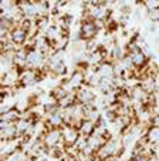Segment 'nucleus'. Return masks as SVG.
Returning a JSON list of instances; mask_svg holds the SVG:
<instances>
[{
  "mask_svg": "<svg viewBox=\"0 0 159 161\" xmlns=\"http://www.w3.org/2000/svg\"><path fill=\"white\" fill-rule=\"evenodd\" d=\"M98 32H99V29H98L95 20L84 16V20H82V23L80 26V32H78L80 39L84 40V42H90V40H92L97 36Z\"/></svg>",
  "mask_w": 159,
  "mask_h": 161,
  "instance_id": "obj_1",
  "label": "nucleus"
},
{
  "mask_svg": "<svg viewBox=\"0 0 159 161\" xmlns=\"http://www.w3.org/2000/svg\"><path fill=\"white\" fill-rule=\"evenodd\" d=\"M41 140H43L44 145L48 150H51L54 147H58L63 143V131H61V128H47V130H44Z\"/></svg>",
  "mask_w": 159,
  "mask_h": 161,
  "instance_id": "obj_2",
  "label": "nucleus"
},
{
  "mask_svg": "<svg viewBox=\"0 0 159 161\" xmlns=\"http://www.w3.org/2000/svg\"><path fill=\"white\" fill-rule=\"evenodd\" d=\"M63 131V148L65 150L67 147H74L78 138L81 137V133L78 127L75 125H64L61 128Z\"/></svg>",
  "mask_w": 159,
  "mask_h": 161,
  "instance_id": "obj_3",
  "label": "nucleus"
},
{
  "mask_svg": "<svg viewBox=\"0 0 159 161\" xmlns=\"http://www.w3.org/2000/svg\"><path fill=\"white\" fill-rule=\"evenodd\" d=\"M29 34H30V33H27L24 29H22L20 26H16L14 29L10 30L9 37H10V40H12L13 44H16V46H23V44H26V42H27V39H29Z\"/></svg>",
  "mask_w": 159,
  "mask_h": 161,
  "instance_id": "obj_4",
  "label": "nucleus"
},
{
  "mask_svg": "<svg viewBox=\"0 0 159 161\" xmlns=\"http://www.w3.org/2000/svg\"><path fill=\"white\" fill-rule=\"evenodd\" d=\"M95 128H97V127H95V121L88 120V118H84V120L81 121L80 127H78L81 135H84V137H90V135H92V134L95 133Z\"/></svg>",
  "mask_w": 159,
  "mask_h": 161,
  "instance_id": "obj_5",
  "label": "nucleus"
},
{
  "mask_svg": "<svg viewBox=\"0 0 159 161\" xmlns=\"http://www.w3.org/2000/svg\"><path fill=\"white\" fill-rule=\"evenodd\" d=\"M145 137H146V140H148L149 144L159 145V127L158 125H150L149 128H146Z\"/></svg>",
  "mask_w": 159,
  "mask_h": 161,
  "instance_id": "obj_6",
  "label": "nucleus"
},
{
  "mask_svg": "<svg viewBox=\"0 0 159 161\" xmlns=\"http://www.w3.org/2000/svg\"><path fill=\"white\" fill-rule=\"evenodd\" d=\"M97 161H107V160H97Z\"/></svg>",
  "mask_w": 159,
  "mask_h": 161,
  "instance_id": "obj_7",
  "label": "nucleus"
},
{
  "mask_svg": "<svg viewBox=\"0 0 159 161\" xmlns=\"http://www.w3.org/2000/svg\"><path fill=\"white\" fill-rule=\"evenodd\" d=\"M158 161H159V158H158Z\"/></svg>",
  "mask_w": 159,
  "mask_h": 161,
  "instance_id": "obj_8",
  "label": "nucleus"
}]
</instances>
